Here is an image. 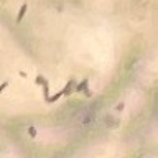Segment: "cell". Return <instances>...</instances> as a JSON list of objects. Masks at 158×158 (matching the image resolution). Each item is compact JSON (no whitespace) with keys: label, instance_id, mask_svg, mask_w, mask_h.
I'll use <instances>...</instances> for the list:
<instances>
[{"label":"cell","instance_id":"1","mask_svg":"<svg viewBox=\"0 0 158 158\" xmlns=\"http://www.w3.org/2000/svg\"><path fill=\"white\" fill-rule=\"evenodd\" d=\"M25 12H27V5H23V7H22V10H20V12H18V17H17V20H18V22H20V20L23 18Z\"/></svg>","mask_w":158,"mask_h":158},{"label":"cell","instance_id":"2","mask_svg":"<svg viewBox=\"0 0 158 158\" xmlns=\"http://www.w3.org/2000/svg\"><path fill=\"white\" fill-rule=\"evenodd\" d=\"M5 87H7V82H3V84H2V86H0V92H2V91H3V89H5Z\"/></svg>","mask_w":158,"mask_h":158}]
</instances>
